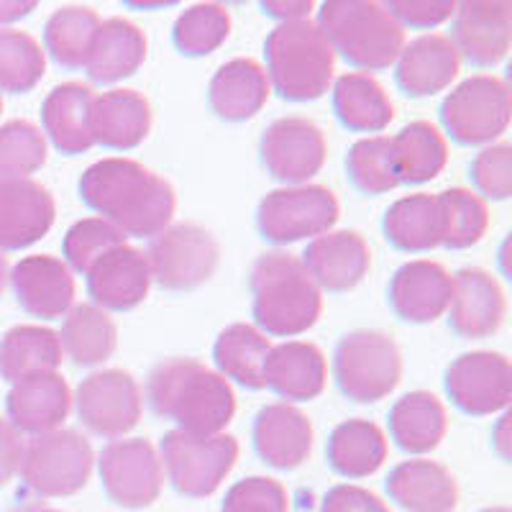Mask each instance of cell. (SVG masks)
I'll return each mask as SVG.
<instances>
[{"label":"cell","mask_w":512,"mask_h":512,"mask_svg":"<svg viewBox=\"0 0 512 512\" xmlns=\"http://www.w3.org/2000/svg\"><path fill=\"white\" fill-rule=\"evenodd\" d=\"M461 54L451 36L423 34L405 44L395 62V77L402 93L413 98L443 93L461 72Z\"/></svg>","instance_id":"cell-25"},{"label":"cell","mask_w":512,"mask_h":512,"mask_svg":"<svg viewBox=\"0 0 512 512\" xmlns=\"http://www.w3.org/2000/svg\"><path fill=\"white\" fill-rule=\"evenodd\" d=\"M315 24L331 41L333 52L367 75L395 67L405 47V29L387 3L377 0H328Z\"/></svg>","instance_id":"cell-5"},{"label":"cell","mask_w":512,"mask_h":512,"mask_svg":"<svg viewBox=\"0 0 512 512\" xmlns=\"http://www.w3.org/2000/svg\"><path fill=\"white\" fill-rule=\"evenodd\" d=\"M8 262H6V256L0 254V295H3V290H6V282H8Z\"/></svg>","instance_id":"cell-55"},{"label":"cell","mask_w":512,"mask_h":512,"mask_svg":"<svg viewBox=\"0 0 512 512\" xmlns=\"http://www.w3.org/2000/svg\"><path fill=\"white\" fill-rule=\"evenodd\" d=\"M454 274L433 259L402 264L390 280V305L397 318L408 323H433L443 318L451 303Z\"/></svg>","instance_id":"cell-24"},{"label":"cell","mask_w":512,"mask_h":512,"mask_svg":"<svg viewBox=\"0 0 512 512\" xmlns=\"http://www.w3.org/2000/svg\"><path fill=\"white\" fill-rule=\"evenodd\" d=\"M18 305L41 320L64 318L75 305V274L52 254L24 256L8 272Z\"/></svg>","instance_id":"cell-18"},{"label":"cell","mask_w":512,"mask_h":512,"mask_svg":"<svg viewBox=\"0 0 512 512\" xmlns=\"http://www.w3.org/2000/svg\"><path fill=\"white\" fill-rule=\"evenodd\" d=\"M303 264L320 292H351L372 269V249L359 231H328L305 246Z\"/></svg>","instance_id":"cell-21"},{"label":"cell","mask_w":512,"mask_h":512,"mask_svg":"<svg viewBox=\"0 0 512 512\" xmlns=\"http://www.w3.org/2000/svg\"><path fill=\"white\" fill-rule=\"evenodd\" d=\"M8 420L16 431L41 436L57 431L72 413V390L59 372H41L13 382L6 397Z\"/></svg>","instance_id":"cell-23"},{"label":"cell","mask_w":512,"mask_h":512,"mask_svg":"<svg viewBox=\"0 0 512 512\" xmlns=\"http://www.w3.org/2000/svg\"><path fill=\"white\" fill-rule=\"evenodd\" d=\"M24 436L11 425V420L0 418V487H6L21 469L24 459Z\"/></svg>","instance_id":"cell-51"},{"label":"cell","mask_w":512,"mask_h":512,"mask_svg":"<svg viewBox=\"0 0 512 512\" xmlns=\"http://www.w3.org/2000/svg\"><path fill=\"white\" fill-rule=\"evenodd\" d=\"M154 123L152 103L131 88H113L95 95L90 111V134L95 144L128 152L144 144Z\"/></svg>","instance_id":"cell-26"},{"label":"cell","mask_w":512,"mask_h":512,"mask_svg":"<svg viewBox=\"0 0 512 512\" xmlns=\"http://www.w3.org/2000/svg\"><path fill=\"white\" fill-rule=\"evenodd\" d=\"M341 216L336 192L326 185H285L264 195L256 210V226L272 244L318 239L333 231Z\"/></svg>","instance_id":"cell-10"},{"label":"cell","mask_w":512,"mask_h":512,"mask_svg":"<svg viewBox=\"0 0 512 512\" xmlns=\"http://www.w3.org/2000/svg\"><path fill=\"white\" fill-rule=\"evenodd\" d=\"M392 502L405 512H454L459 484L446 466L431 459H408L387 477Z\"/></svg>","instance_id":"cell-28"},{"label":"cell","mask_w":512,"mask_h":512,"mask_svg":"<svg viewBox=\"0 0 512 512\" xmlns=\"http://www.w3.org/2000/svg\"><path fill=\"white\" fill-rule=\"evenodd\" d=\"M47 75V52L21 29H0V93L24 95Z\"/></svg>","instance_id":"cell-41"},{"label":"cell","mask_w":512,"mask_h":512,"mask_svg":"<svg viewBox=\"0 0 512 512\" xmlns=\"http://www.w3.org/2000/svg\"><path fill=\"white\" fill-rule=\"evenodd\" d=\"M390 162L397 185H423L441 175L448 164V141L431 121H413L390 136Z\"/></svg>","instance_id":"cell-33"},{"label":"cell","mask_w":512,"mask_h":512,"mask_svg":"<svg viewBox=\"0 0 512 512\" xmlns=\"http://www.w3.org/2000/svg\"><path fill=\"white\" fill-rule=\"evenodd\" d=\"M262 164L274 180L285 185H308L328 159L326 134L303 116L277 118L259 141Z\"/></svg>","instance_id":"cell-14"},{"label":"cell","mask_w":512,"mask_h":512,"mask_svg":"<svg viewBox=\"0 0 512 512\" xmlns=\"http://www.w3.org/2000/svg\"><path fill=\"white\" fill-rule=\"evenodd\" d=\"M47 136L31 121L16 118L0 126V177L26 180L47 164Z\"/></svg>","instance_id":"cell-44"},{"label":"cell","mask_w":512,"mask_h":512,"mask_svg":"<svg viewBox=\"0 0 512 512\" xmlns=\"http://www.w3.org/2000/svg\"><path fill=\"white\" fill-rule=\"evenodd\" d=\"M82 203L136 239H154L172 223L175 187L136 159L108 157L90 164L80 177Z\"/></svg>","instance_id":"cell-1"},{"label":"cell","mask_w":512,"mask_h":512,"mask_svg":"<svg viewBox=\"0 0 512 512\" xmlns=\"http://www.w3.org/2000/svg\"><path fill=\"white\" fill-rule=\"evenodd\" d=\"M11 512H62V510H54V507H47V505H21Z\"/></svg>","instance_id":"cell-56"},{"label":"cell","mask_w":512,"mask_h":512,"mask_svg":"<svg viewBox=\"0 0 512 512\" xmlns=\"http://www.w3.org/2000/svg\"><path fill=\"white\" fill-rule=\"evenodd\" d=\"M175 47L187 57H208L231 36V11L223 3H195L175 21Z\"/></svg>","instance_id":"cell-42"},{"label":"cell","mask_w":512,"mask_h":512,"mask_svg":"<svg viewBox=\"0 0 512 512\" xmlns=\"http://www.w3.org/2000/svg\"><path fill=\"white\" fill-rule=\"evenodd\" d=\"M328 384L326 354L310 341H285L269 349L264 387L287 402L315 400Z\"/></svg>","instance_id":"cell-27"},{"label":"cell","mask_w":512,"mask_h":512,"mask_svg":"<svg viewBox=\"0 0 512 512\" xmlns=\"http://www.w3.org/2000/svg\"><path fill=\"white\" fill-rule=\"evenodd\" d=\"M390 13L395 16L402 29H433V26L446 24L448 18H454L456 3L451 0H392L387 3Z\"/></svg>","instance_id":"cell-49"},{"label":"cell","mask_w":512,"mask_h":512,"mask_svg":"<svg viewBox=\"0 0 512 512\" xmlns=\"http://www.w3.org/2000/svg\"><path fill=\"white\" fill-rule=\"evenodd\" d=\"M269 336H264L249 323H231L223 328L213 346L218 374L239 382L246 390H264V361L272 349Z\"/></svg>","instance_id":"cell-38"},{"label":"cell","mask_w":512,"mask_h":512,"mask_svg":"<svg viewBox=\"0 0 512 512\" xmlns=\"http://www.w3.org/2000/svg\"><path fill=\"white\" fill-rule=\"evenodd\" d=\"M492 446L500 459L510 461V413H502V418L497 420L495 431H492Z\"/></svg>","instance_id":"cell-54"},{"label":"cell","mask_w":512,"mask_h":512,"mask_svg":"<svg viewBox=\"0 0 512 512\" xmlns=\"http://www.w3.org/2000/svg\"><path fill=\"white\" fill-rule=\"evenodd\" d=\"M62 354L77 367H98L116 354L118 328L111 313L93 303L72 305L57 333Z\"/></svg>","instance_id":"cell-37"},{"label":"cell","mask_w":512,"mask_h":512,"mask_svg":"<svg viewBox=\"0 0 512 512\" xmlns=\"http://www.w3.org/2000/svg\"><path fill=\"white\" fill-rule=\"evenodd\" d=\"M93 464L88 438L72 428H57L26 441L18 474L34 495L70 497L88 484Z\"/></svg>","instance_id":"cell-8"},{"label":"cell","mask_w":512,"mask_h":512,"mask_svg":"<svg viewBox=\"0 0 512 512\" xmlns=\"http://www.w3.org/2000/svg\"><path fill=\"white\" fill-rule=\"evenodd\" d=\"M346 172L351 185L364 195H384L400 187L390 162V136H367L356 141L346 157Z\"/></svg>","instance_id":"cell-45"},{"label":"cell","mask_w":512,"mask_h":512,"mask_svg":"<svg viewBox=\"0 0 512 512\" xmlns=\"http://www.w3.org/2000/svg\"><path fill=\"white\" fill-rule=\"evenodd\" d=\"M57 331L44 326H16L0 338V377L6 382L41 372H57L62 364Z\"/></svg>","instance_id":"cell-39"},{"label":"cell","mask_w":512,"mask_h":512,"mask_svg":"<svg viewBox=\"0 0 512 512\" xmlns=\"http://www.w3.org/2000/svg\"><path fill=\"white\" fill-rule=\"evenodd\" d=\"M88 292L105 313H126L144 303L152 290V269L144 251L121 244L88 269Z\"/></svg>","instance_id":"cell-20"},{"label":"cell","mask_w":512,"mask_h":512,"mask_svg":"<svg viewBox=\"0 0 512 512\" xmlns=\"http://www.w3.org/2000/svg\"><path fill=\"white\" fill-rule=\"evenodd\" d=\"M100 16L90 6H62L44 26V52L64 70H85Z\"/></svg>","instance_id":"cell-40"},{"label":"cell","mask_w":512,"mask_h":512,"mask_svg":"<svg viewBox=\"0 0 512 512\" xmlns=\"http://www.w3.org/2000/svg\"><path fill=\"white\" fill-rule=\"evenodd\" d=\"M384 236L395 249L420 254L443 246L446 236V216L438 195L415 192L395 200L384 213Z\"/></svg>","instance_id":"cell-32"},{"label":"cell","mask_w":512,"mask_h":512,"mask_svg":"<svg viewBox=\"0 0 512 512\" xmlns=\"http://www.w3.org/2000/svg\"><path fill=\"white\" fill-rule=\"evenodd\" d=\"M77 418L100 438H126L144 410V392L134 374L123 369H100L85 377L72 395Z\"/></svg>","instance_id":"cell-12"},{"label":"cell","mask_w":512,"mask_h":512,"mask_svg":"<svg viewBox=\"0 0 512 512\" xmlns=\"http://www.w3.org/2000/svg\"><path fill=\"white\" fill-rule=\"evenodd\" d=\"M0 113H3V98H0Z\"/></svg>","instance_id":"cell-58"},{"label":"cell","mask_w":512,"mask_h":512,"mask_svg":"<svg viewBox=\"0 0 512 512\" xmlns=\"http://www.w3.org/2000/svg\"><path fill=\"white\" fill-rule=\"evenodd\" d=\"M34 8V0H0V29H8V24L26 18Z\"/></svg>","instance_id":"cell-53"},{"label":"cell","mask_w":512,"mask_h":512,"mask_svg":"<svg viewBox=\"0 0 512 512\" xmlns=\"http://www.w3.org/2000/svg\"><path fill=\"white\" fill-rule=\"evenodd\" d=\"M318 512H390V507L372 489L359 484H336L326 492Z\"/></svg>","instance_id":"cell-50"},{"label":"cell","mask_w":512,"mask_h":512,"mask_svg":"<svg viewBox=\"0 0 512 512\" xmlns=\"http://www.w3.org/2000/svg\"><path fill=\"white\" fill-rule=\"evenodd\" d=\"M251 310L264 336L295 338L308 333L323 313V292L290 251H267L249 274Z\"/></svg>","instance_id":"cell-3"},{"label":"cell","mask_w":512,"mask_h":512,"mask_svg":"<svg viewBox=\"0 0 512 512\" xmlns=\"http://www.w3.org/2000/svg\"><path fill=\"white\" fill-rule=\"evenodd\" d=\"M164 477L180 495L203 500L226 482L239 461V441L228 433L198 436V433L169 431L159 446Z\"/></svg>","instance_id":"cell-7"},{"label":"cell","mask_w":512,"mask_h":512,"mask_svg":"<svg viewBox=\"0 0 512 512\" xmlns=\"http://www.w3.org/2000/svg\"><path fill=\"white\" fill-rule=\"evenodd\" d=\"M333 374L349 400L372 405L397 390L402 379V354L395 338L382 331L346 333L336 346Z\"/></svg>","instance_id":"cell-6"},{"label":"cell","mask_w":512,"mask_h":512,"mask_svg":"<svg viewBox=\"0 0 512 512\" xmlns=\"http://www.w3.org/2000/svg\"><path fill=\"white\" fill-rule=\"evenodd\" d=\"M272 88L264 67L256 59H231L221 64L208 85V103L218 118L241 123L262 113Z\"/></svg>","instance_id":"cell-30"},{"label":"cell","mask_w":512,"mask_h":512,"mask_svg":"<svg viewBox=\"0 0 512 512\" xmlns=\"http://www.w3.org/2000/svg\"><path fill=\"white\" fill-rule=\"evenodd\" d=\"M448 415L433 392L415 390L402 395L390 410V436L408 454H431L446 438Z\"/></svg>","instance_id":"cell-35"},{"label":"cell","mask_w":512,"mask_h":512,"mask_svg":"<svg viewBox=\"0 0 512 512\" xmlns=\"http://www.w3.org/2000/svg\"><path fill=\"white\" fill-rule=\"evenodd\" d=\"M446 216V236L443 246L446 249H472L487 236L489 228V208L487 200H482L469 187H448L438 192Z\"/></svg>","instance_id":"cell-43"},{"label":"cell","mask_w":512,"mask_h":512,"mask_svg":"<svg viewBox=\"0 0 512 512\" xmlns=\"http://www.w3.org/2000/svg\"><path fill=\"white\" fill-rule=\"evenodd\" d=\"M146 49V34L134 21L121 16L105 18L95 34L85 72L93 82L113 85L141 70V64L146 62Z\"/></svg>","instance_id":"cell-31"},{"label":"cell","mask_w":512,"mask_h":512,"mask_svg":"<svg viewBox=\"0 0 512 512\" xmlns=\"http://www.w3.org/2000/svg\"><path fill=\"white\" fill-rule=\"evenodd\" d=\"M146 400L177 431L213 436L226 433L236 415V395L226 377L198 359H164L149 372Z\"/></svg>","instance_id":"cell-2"},{"label":"cell","mask_w":512,"mask_h":512,"mask_svg":"<svg viewBox=\"0 0 512 512\" xmlns=\"http://www.w3.org/2000/svg\"><path fill=\"white\" fill-rule=\"evenodd\" d=\"M95 90L82 82L57 85L41 103V126L44 136L67 157L90 152L95 146L90 134V111Z\"/></svg>","instance_id":"cell-29"},{"label":"cell","mask_w":512,"mask_h":512,"mask_svg":"<svg viewBox=\"0 0 512 512\" xmlns=\"http://www.w3.org/2000/svg\"><path fill=\"white\" fill-rule=\"evenodd\" d=\"M264 13L267 16L280 18V24L285 21H303L313 11V3L310 0H300V3H264Z\"/></svg>","instance_id":"cell-52"},{"label":"cell","mask_w":512,"mask_h":512,"mask_svg":"<svg viewBox=\"0 0 512 512\" xmlns=\"http://www.w3.org/2000/svg\"><path fill=\"white\" fill-rule=\"evenodd\" d=\"M387 436L377 423L351 418L336 425L328 438V464L346 479H367L387 461Z\"/></svg>","instance_id":"cell-36"},{"label":"cell","mask_w":512,"mask_h":512,"mask_svg":"<svg viewBox=\"0 0 512 512\" xmlns=\"http://www.w3.org/2000/svg\"><path fill=\"white\" fill-rule=\"evenodd\" d=\"M446 392L466 415H495L512 400V364L500 351H469L446 369Z\"/></svg>","instance_id":"cell-15"},{"label":"cell","mask_w":512,"mask_h":512,"mask_svg":"<svg viewBox=\"0 0 512 512\" xmlns=\"http://www.w3.org/2000/svg\"><path fill=\"white\" fill-rule=\"evenodd\" d=\"M479 512H510V507H505V505H497V507H484V510H479Z\"/></svg>","instance_id":"cell-57"},{"label":"cell","mask_w":512,"mask_h":512,"mask_svg":"<svg viewBox=\"0 0 512 512\" xmlns=\"http://www.w3.org/2000/svg\"><path fill=\"white\" fill-rule=\"evenodd\" d=\"M221 512H290V497L277 479L249 477L228 489Z\"/></svg>","instance_id":"cell-48"},{"label":"cell","mask_w":512,"mask_h":512,"mask_svg":"<svg viewBox=\"0 0 512 512\" xmlns=\"http://www.w3.org/2000/svg\"><path fill=\"white\" fill-rule=\"evenodd\" d=\"M338 121L359 134H379L395 118V105L382 82L367 72H346L331 85Z\"/></svg>","instance_id":"cell-34"},{"label":"cell","mask_w":512,"mask_h":512,"mask_svg":"<svg viewBox=\"0 0 512 512\" xmlns=\"http://www.w3.org/2000/svg\"><path fill=\"white\" fill-rule=\"evenodd\" d=\"M126 244V233L118 231L113 223L103 221V218H82V221L72 223L70 231L64 233L62 254L64 264L72 272L88 274V269L98 262L100 256H105L116 246Z\"/></svg>","instance_id":"cell-46"},{"label":"cell","mask_w":512,"mask_h":512,"mask_svg":"<svg viewBox=\"0 0 512 512\" xmlns=\"http://www.w3.org/2000/svg\"><path fill=\"white\" fill-rule=\"evenodd\" d=\"M472 185L482 200H507L512 195V146L507 141L482 146L472 162Z\"/></svg>","instance_id":"cell-47"},{"label":"cell","mask_w":512,"mask_h":512,"mask_svg":"<svg viewBox=\"0 0 512 512\" xmlns=\"http://www.w3.org/2000/svg\"><path fill=\"white\" fill-rule=\"evenodd\" d=\"M264 54L269 88L280 98L308 103L323 98L331 90L336 52L320 26L310 18L274 26L264 41Z\"/></svg>","instance_id":"cell-4"},{"label":"cell","mask_w":512,"mask_h":512,"mask_svg":"<svg viewBox=\"0 0 512 512\" xmlns=\"http://www.w3.org/2000/svg\"><path fill=\"white\" fill-rule=\"evenodd\" d=\"M146 262L152 269V282L162 290L190 292L216 274L221 246L216 236L198 223H169L149 239Z\"/></svg>","instance_id":"cell-11"},{"label":"cell","mask_w":512,"mask_h":512,"mask_svg":"<svg viewBox=\"0 0 512 512\" xmlns=\"http://www.w3.org/2000/svg\"><path fill=\"white\" fill-rule=\"evenodd\" d=\"M98 469L105 495L128 510L154 505L167 479L159 448L146 438L111 441L100 451Z\"/></svg>","instance_id":"cell-13"},{"label":"cell","mask_w":512,"mask_h":512,"mask_svg":"<svg viewBox=\"0 0 512 512\" xmlns=\"http://www.w3.org/2000/svg\"><path fill=\"white\" fill-rule=\"evenodd\" d=\"M315 431L308 413L292 402H272L254 420V448L259 459L280 472L303 466L313 451Z\"/></svg>","instance_id":"cell-22"},{"label":"cell","mask_w":512,"mask_h":512,"mask_svg":"<svg viewBox=\"0 0 512 512\" xmlns=\"http://www.w3.org/2000/svg\"><path fill=\"white\" fill-rule=\"evenodd\" d=\"M451 41L461 59L477 67H497L512 44V3L507 0H464L456 3Z\"/></svg>","instance_id":"cell-16"},{"label":"cell","mask_w":512,"mask_h":512,"mask_svg":"<svg viewBox=\"0 0 512 512\" xmlns=\"http://www.w3.org/2000/svg\"><path fill=\"white\" fill-rule=\"evenodd\" d=\"M448 326L461 338L495 336L505 323L507 297L495 274L466 267L454 274V290L448 303Z\"/></svg>","instance_id":"cell-17"},{"label":"cell","mask_w":512,"mask_h":512,"mask_svg":"<svg viewBox=\"0 0 512 512\" xmlns=\"http://www.w3.org/2000/svg\"><path fill=\"white\" fill-rule=\"evenodd\" d=\"M510 116V85L497 75H472L441 103L443 128L461 146L495 144L510 128Z\"/></svg>","instance_id":"cell-9"},{"label":"cell","mask_w":512,"mask_h":512,"mask_svg":"<svg viewBox=\"0 0 512 512\" xmlns=\"http://www.w3.org/2000/svg\"><path fill=\"white\" fill-rule=\"evenodd\" d=\"M57 218L54 195L31 180H3L0 177V254L21 251L36 244L52 231Z\"/></svg>","instance_id":"cell-19"}]
</instances>
